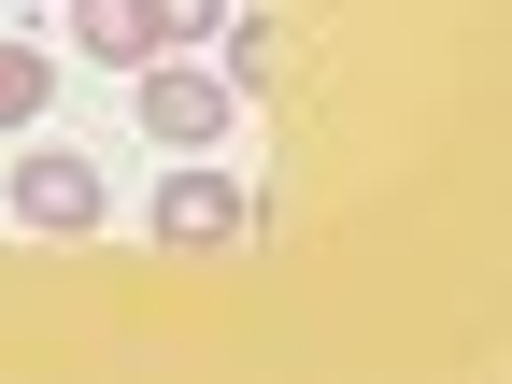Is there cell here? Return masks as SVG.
<instances>
[{"label":"cell","mask_w":512,"mask_h":384,"mask_svg":"<svg viewBox=\"0 0 512 384\" xmlns=\"http://www.w3.org/2000/svg\"><path fill=\"white\" fill-rule=\"evenodd\" d=\"M228 72H200V57H143V100H128V114H143V143L157 157H214L228 143Z\"/></svg>","instance_id":"obj_1"},{"label":"cell","mask_w":512,"mask_h":384,"mask_svg":"<svg viewBox=\"0 0 512 384\" xmlns=\"http://www.w3.org/2000/svg\"><path fill=\"white\" fill-rule=\"evenodd\" d=\"M15 228H43V242H72V228H100L114 214V185H100V157H72V143H43V157H15Z\"/></svg>","instance_id":"obj_2"},{"label":"cell","mask_w":512,"mask_h":384,"mask_svg":"<svg viewBox=\"0 0 512 384\" xmlns=\"http://www.w3.org/2000/svg\"><path fill=\"white\" fill-rule=\"evenodd\" d=\"M256 200H242V171H214V157H185L171 185H157V242H228Z\"/></svg>","instance_id":"obj_3"},{"label":"cell","mask_w":512,"mask_h":384,"mask_svg":"<svg viewBox=\"0 0 512 384\" xmlns=\"http://www.w3.org/2000/svg\"><path fill=\"white\" fill-rule=\"evenodd\" d=\"M57 43H86V72H143L157 57V0H72Z\"/></svg>","instance_id":"obj_4"},{"label":"cell","mask_w":512,"mask_h":384,"mask_svg":"<svg viewBox=\"0 0 512 384\" xmlns=\"http://www.w3.org/2000/svg\"><path fill=\"white\" fill-rule=\"evenodd\" d=\"M214 43H228V86H256V100H271V86H285V72H299V43H285V29H271V15H228V29H214Z\"/></svg>","instance_id":"obj_5"},{"label":"cell","mask_w":512,"mask_h":384,"mask_svg":"<svg viewBox=\"0 0 512 384\" xmlns=\"http://www.w3.org/2000/svg\"><path fill=\"white\" fill-rule=\"evenodd\" d=\"M57 114V43H0V128H43Z\"/></svg>","instance_id":"obj_6"},{"label":"cell","mask_w":512,"mask_h":384,"mask_svg":"<svg viewBox=\"0 0 512 384\" xmlns=\"http://www.w3.org/2000/svg\"><path fill=\"white\" fill-rule=\"evenodd\" d=\"M228 29V0H157V57H200Z\"/></svg>","instance_id":"obj_7"}]
</instances>
